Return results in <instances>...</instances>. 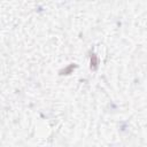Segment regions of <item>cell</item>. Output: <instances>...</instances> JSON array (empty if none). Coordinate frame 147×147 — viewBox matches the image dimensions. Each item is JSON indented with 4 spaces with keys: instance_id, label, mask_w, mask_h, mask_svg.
Listing matches in <instances>:
<instances>
[{
    "instance_id": "6da1fadb",
    "label": "cell",
    "mask_w": 147,
    "mask_h": 147,
    "mask_svg": "<svg viewBox=\"0 0 147 147\" xmlns=\"http://www.w3.org/2000/svg\"><path fill=\"white\" fill-rule=\"evenodd\" d=\"M99 68V57L95 53H92L90 56V69L95 71Z\"/></svg>"
},
{
    "instance_id": "7a4b0ae2",
    "label": "cell",
    "mask_w": 147,
    "mask_h": 147,
    "mask_svg": "<svg viewBox=\"0 0 147 147\" xmlns=\"http://www.w3.org/2000/svg\"><path fill=\"white\" fill-rule=\"evenodd\" d=\"M77 68V64L76 63H70V64H68L65 68H63V69H61L60 71H59V75L60 76H67V75H70V74H72V71L75 70Z\"/></svg>"
}]
</instances>
